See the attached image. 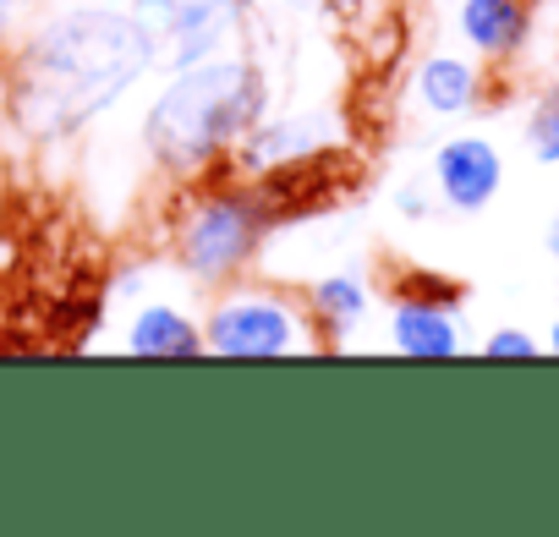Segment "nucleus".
<instances>
[{"mask_svg":"<svg viewBox=\"0 0 559 537\" xmlns=\"http://www.w3.org/2000/svg\"><path fill=\"white\" fill-rule=\"evenodd\" d=\"M159 67L154 28L127 7H72L45 17L12 67V121L28 143H61L116 110Z\"/></svg>","mask_w":559,"mask_h":537,"instance_id":"nucleus-1","label":"nucleus"},{"mask_svg":"<svg viewBox=\"0 0 559 537\" xmlns=\"http://www.w3.org/2000/svg\"><path fill=\"white\" fill-rule=\"evenodd\" d=\"M263 110H269V77L247 56L219 50L209 61L170 67L165 88L143 116V148L159 170L192 176L236 154V143L263 121Z\"/></svg>","mask_w":559,"mask_h":537,"instance_id":"nucleus-2","label":"nucleus"},{"mask_svg":"<svg viewBox=\"0 0 559 537\" xmlns=\"http://www.w3.org/2000/svg\"><path fill=\"white\" fill-rule=\"evenodd\" d=\"M269 225H274V208H269L263 187L258 192H247V187L203 192L176 225V263L203 286L230 281L258 258Z\"/></svg>","mask_w":559,"mask_h":537,"instance_id":"nucleus-3","label":"nucleus"},{"mask_svg":"<svg viewBox=\"0 0 559 537\" xmlns=\"http://www.w3.org/2000/svg\"><path fill=\"white\" fill-rule=\"evenodd\" d=\"M308 346H313V324L302 319V308L263 286L225 291L203 313V357H219V362H274V357H297Z\"/></svg>","mask_w":559,"mask_h":537,"instance_id":"nucleus-4","label":"nucleus"},{"mask_svg":"<svg viewBox=\"0 0 559 537\" xmlns=\"http://www.w3.org/2000/svg\"><path fill=\"white\" fill-rule=\"evenodd\" d=\"M504 187V154L477 138V132H461V138H444L433 148V198L455 214H483Z\"/></svg>","mask_w":559,"mask_h":537,"instance_id":"nucleus-5","label":"nucleus"},{"mask_svg":"<svg viewBox=\"0 0 559 537\" xmlns=\"http://www.w3.org/2000/svg\"><path fill=\"white\" fill-rule=\"evenodd\" d=\"M330 143H335V116H324V110H297V116L258 121V127L236 143V159H241V170L269 176V170L319 159Z\"/></svg>","mask_w":559,"mask_h":537,"instance_id":"nucleus-6","label":"nucleus"},{"mask_svg":"<svg viewBox=\"0 0 559 537\" xmlns=\"http://www.w3.org/2000/svg\"><path fill=\"white\" fill-rule=\"evenodd\" d=\"M390 346L412 362H450L466 351V335H461V319L450 302H428V297L401 291V302L390 313Z\"/></svg>","mask_w":559,"mask_h":537,"instance_id":"nucleus-7","label":"nucleus"},{"mask_svg":"<svg viewBox=\"0 0 559 537\" xmlns=\"http://www.w3.org/2000/svg\"><path fill=\"white\" fill-rule=\"evenodd\" d=\"M455 28L472 56L510 61L532 39V12H526V0H455Z\"/></svg>","mask_w":559,"mask_h":537,"instance_id":"nucleus-8","label":"nucleus"},{"mask_svg":"<svg viewBox=\"0 0 559 537\" xmlns=\"http://www.w3.org/2000/svg\"><path fill=\"white\" fill-rule=\"evenodd\" d=\"M127 351L143 362H187L203 357V324L187 319L176 302H143L127 324Z\"/></svg>","mask_w":559,"mask_h":537,"instance_id":"nucleus-9","label":"nucleus"},{"mask_svg":"<svg viewBox=\"0 0 559 537\" xmlns=\"http://www.w3.org/2000/svg\"><path fill=\"white\" fill-rule=\"evenodd\" d=\"M412 94H417V105H423L428 116H439V121H450V116H472L477 99H483V67H477L472 56H450V50H439V56H428V61L417 67Z\"/></svg>","mask_w":559,"mask_h":537,"instance_id":"nucleus-10","label":"nucleus"},{"mask_svg":"<svg viewBox=\"0 0 559 537\" xmlns=\"http://www.w3.org/2000/svg\"><path fill=\"white\" fill-rule=\"evenodd\" d=\"M373 308V291L357 268H335V275H319L308 286V324L324 330L330 341H346Z\"/></svg>","mask_w":559,"mask_h":537,"instance_id":"nucleus-11","label":"nucleus"},{"mask_svg":"<svg viewBox=\"0 0 559 537\" xmlns=\"http://www.w3.org/2000/svg\"><path fill=\"white\" fill-rule=\"evenodd\" d=\"M526 154L537 165H559V83L537 99V110L526 121Z\"/></svg>","mask_w":559,"mask_h":537,"instance_id":"nucleus-12","label":"nucleus"},{"mask_svg":"<svg viewBox=\"0 0 559 537\" xmlns=\"http://www.w3.org/2000/svg\"><path fill=\"white\" fill-rule=\"evenodd\" d=\"M483 357H488V362H532V357H543V341H537L532 330L504 324V330H493V335L483 341Z\"/></svg>","mask_w":559,"mask_h":537,"instance_id":"nucleus-13","label":"nucleus"},{"mask_svg":"<svg viewBox=\"0 0 559 537\" xmlns=\"http://www.w3.org/2000/svg\"><path fill=\"white\" fill-rule=\"evenodd\" d=\"M406 297H428V302H450V308H455L466 291H461L455 281H433L428 268H412V275H406Z\"/></svg>","mask_w":559,"mask_h":537,"instance_id":"nucleus-14","label":"nucleus"},{"mask_svg":"<svg viewBox=\"0 0 559 537\" xmlns=\"http://www.w3.org/2000/svg\"><path fill=\"white\" fill-rule=\"evenodd\" d=\"M170 7H192V0H132L138 17H154V12H170ZM225 7H252V0H225Z\"/></svg>","mask_w":559,"mask_h":537,"instance_id":"nucleus-15","label":"nucleus"},{"mask_svg":"<svg viewBox=\"0 0 559 537\" xmlns=\"http://www.w3.org/2000/svg\"><path fill=\"white\" fill-rule=\"evenodd\" d=\"M395 208H401L406 219H423V214H428V192H417V187H401V192H395Z\"/></svg>","mask_w":559,"mask_h":537,"instance_id":"nucleus-16","label":"nucleus"},{"mask_svg":"<svg viewBox=\"0 0 559 537\" xmlns=\"http://www.w3.org/2000/svg\"><path fill=\"white\" fill-rule=\"evenodd\" d=\"M548 258L559 263V208H554V219H548Z\"/></svg>","mask_w":559,"mask_h":537,"instance_id":"nucleus-17","label":"nucleus"},{"mask_svg":"<svg viewBox=\"0 0 559 537\" xmlns=\"http://www.w3.org/2000/svg\"><path fill=\"white\" fill-rule=\"evenodd\" d=\"M543 351H554V357H559V319H554V330H548V341H543Z\"/></svg>","mask_w":559,"mask_h":537,"instance_id":"nucleus-18","label":"nucleus"},{"mask_svg":"<svg viewBox=\"0 0 559 537\" xmlns=\"http://www.w3.org/2000/svg\"><path fill=\"white\" fill-rule=\"evenodd\" d=\"M23 7H39V0H0V12H23Z\"/></svg>","mask_w":559,"mask_h":537,"instance_id":"nucleus-19","label":"nucleus"},{"mask_svg":"<svg viewBox=\"0 0 559 537\" xmlns=\"http://www.w3.org/2000/svg\"><path fill=\"white\" fill-rule=\"evenodd\" d=\"M7 23H12V12H0V39H7Z\"/></svg>","mask_w":559,"mask_h":537,"instance_id":"nucleus-20","label":"nucleus"},{"mask_svg":"<svg viewBox=\"0 0 559 537\" xmlns=\"http://www.w3.org/2000/svg\"><path fill=\"white\" fill-rule=\"evenodd\" d=\"M548 7H559V0H548Z\"/></svg>","mask_w":559,"mask_h":537,"instance_id":"nucleus-21","label":"nucleus"}]
</instances>
